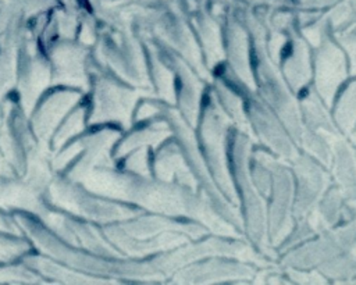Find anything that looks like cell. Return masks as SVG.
I'll return each mask as SVG.
<instances>
[{"instance_id": "obj_1", "label": "cell", "mask_w": 356, "mask_h": 285, "mask_svg": "<svg viewBox=\"0 0 356 285\" xmlns=\"http://www.w3.org/2000/svg\"><path fill=\"white\" fill-rule=\"evenodd\" d=\"M356 115V83L348 89L346 95L343 96V101L338 110V118L342 125H352L350 122L355 120Z\"/></svg>"}, {"instance_id": "obj_2", "label": "cell", "mask_w": 356, "mask_h": 285, "mask_svg": "<svg viewBox=\"0 0 356 285\" xmlns=\"http://www.w3.org/2000/svg\"><path fill=\"white\" fill-rule=\"evenodd\" d=\"M317 108H318V107H317V104L313 101V103H312V110L316 113V111H317ZM313 118H314V120H317V118H318V120L321 121V120H323V114H313Z\"/></svg>"}]
</instances>
